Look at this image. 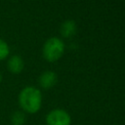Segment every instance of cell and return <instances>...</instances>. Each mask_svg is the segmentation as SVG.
<instances>
[{
    "instance_id": "6da1fadb",
    "label": "cell",
    "mask_w": 125,
    "mask_h": 125,
    "mask_svg": "<svg viewBox=\"0 0 125 125\" xmlns=\"http://www.w3.org/2000/svg\"><path fill=\"white\" fill-rule=\"evenodd\" d=\"M19 104L21 109L27 113H36L42 104V94L39 89L26 86L19 94Z\"/></svg>"
},
{
    "instance_id": "7a4b0ae2",
    "label": "cell",
    "mask_w": 125,
    "mask_h": 125,
    "mask_svg": "<svg viewBox=\"0 0 125 125\" xmlns=\"http://www.w3.org/2000/svg\"><path fill=\"white\" fill-rule=\"evenodd\" d=\"M64 52V43L58 37H50L46 40L43 45L42 54L46 61L56 62L58 61Z\"/></svg>"
},
{
    "instance_id": "3957f363",
    "label": "cell",
    "mask_w": 125,
    "mask_h": 125,
    "mask_svg": "<svg viewBox=\"0 0 125 125\" xmlns=\"http://www.w3.org/2000/svg\"><path fill=\"white\" fill-rule=\"evenodd\" d=\"M70 115L62 108L51 110L46 116L47 125H70Z\"/></svg>"
},
{
    "instance_id": "277c9868",
    "label": "cell",
    "mask_w": 125,
    "mask_h": 125,
    "mask_svg": "<svg viewBox=\"0 0 125 125\" xmlns=\"http://www.w3.org/2000/svg\"><path fill=\"white\" fill-rule=\"evenodd\" d=\"M57 80H58V76L54 71L46 70L43 73H41V75L39 76L38 82L43 89H50L56 85Z\"/></svg>"
},
{
    "instance_id": "5b68a950",
    "label": "cell",
    "mask_w": 125,
    "mask_h": 125,
    "mask_svg": "<svg viewBox=\"0 0 125 125\" xmlns=\"http://www.w3.org/2000/svg\"><path fill=\"white\" fill-rule=\"evenodd\" d=\"M7 66H8V69L10 72L18 74V73H21L22 71V69L24 67V62H23V60L21 56L14 55L9 59Z\"/></svg>"
},
{
    "instance_id": "8992f818",
    "label": "cell",
    "mask_w": 125,
    "mask_h": 125,
    "mask_svg": "<svg viewBox=\"0 0 125 125\" xmlns=\"http://www.w3.org/2000/svg\"><path fill=\"white\" fill-rule=\"evenodd\" d=\"M76 28H77V25L73 20H66L62 23L60 31H61L62 36L65 38H69L75 34Z\"/></svg>"
},
{
    "instance_id": "52a82bcc",
    "label": "cell",
    "mask_w": 125,
    "mask_h": 125,
    "mask_svg": "<svg viewBox=\"0 0 125 125\" xmlns=\"http://www.w3.org/2000/svg\"><path fill=\"white\" fill-rule=\"evenodd\" d=\"M11 120L13 125H23L25 122V114L23 111H15L11 116Z\"/></svg>"
},
{
    "instance_id": "ba28073f",
    "label": "cell",
    "mask_w": 125,
    "mask_h": 125,
    "mask_svg": "<svg viewBox=\"0 0 125 125\" xmlns=\"http://www.w3.org/2000/svg\"><path fill=\"white\" fill-rule=\"evenodd\" d=\"M9 53H10V49L8 44L3 39H0V61L6 59Z\"/></svg>"
},
{
    "instance_id": "9c48e42d",
    "label": "cell",
    "mask_w": 125,
    "mask_h": 125,
    "mask_svg": "<svg viewBox=\"0 0 125 125\" xmlns=\"http://www.w3.org/2000/svg\"><path fill=\"white\" fill-rule=\"evenodd\" d=\"M1 80H2V75H1V73H0V82H1Z\"/></svg>"
}]
</instances>
